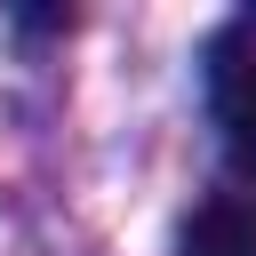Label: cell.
<instances>
[{
    "mask_svg": "<svg viewBox=\"0 0 256 256\" xmlns=\"http://www.w3.org/2000/svg\"><path fill=\"white\" fill-rule=\"evenodd\" d=\"M216 112H224L232 160L256 176V56H232L224 48V64H216Z\"/></svg>",
    "mask_w": 256,
    "mask_h": 256,
    "instance_id": "1",
    "label": "cell"
},
{
    "mask_svg": "<svg viewBox=\"0 0 256 256\" xmlns=\"http://www.w3.org/2000/svg\"><path fill=\"white\" fill-rule=\"evenodd\" d=\"M184 256H256V208L208 200V208L184 224Z\"/></svg>",
    "mask_w": 256,
    "mask_h": 256,
    "instance_id": "2",
    "label": "cell"
}]
</instances>
